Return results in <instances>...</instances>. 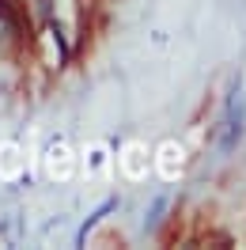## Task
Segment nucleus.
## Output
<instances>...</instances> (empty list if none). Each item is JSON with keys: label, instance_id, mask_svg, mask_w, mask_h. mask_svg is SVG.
Returning a JSON list of instances; mask_svg holds the SVG:
<instances>
[{"label": "nucleus", "instance_id": "1", "mask_svg": "<svg viewBox=\"0 0 246 250\" xmlns=\"http://www.w3.org/2000/svg\"><path fill=\"white\" fill-rule=\"evenodd\" d=\"M239 133H243V91H239V83H235V87H231V99H227V137H224V148H235Z\"/></svg>", "mask_w": 246, "mask_h": 250}]
</instances>
